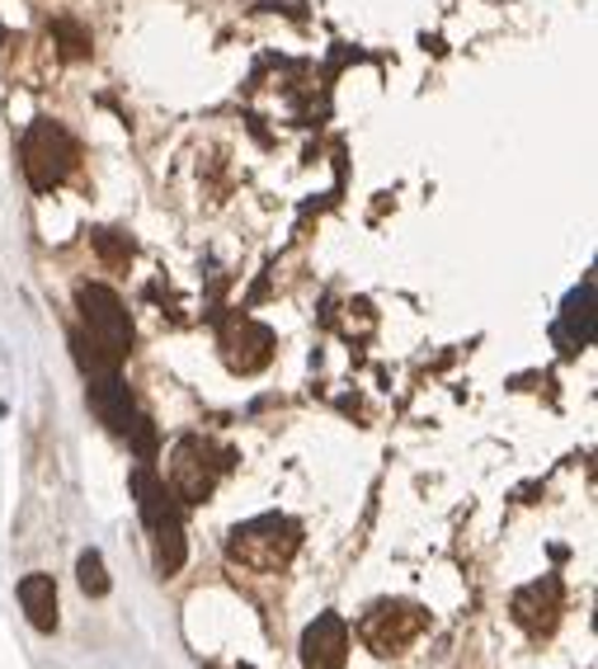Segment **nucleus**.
<instances>
[{
	"label": "nucleus",
	"mask_w": 598,
	"mask_h": 669,
	"mask_svg": "<svg viewBox=\"0 0 598 669\" xmlns=\"http://www.w3.org/2000/svg\"><path fill=\"white\" fill-rule=\"evenodd\" d=\"M132 490L137 505H142V519L156 538V566L161 575H180L184 566V523H180V505H174V490H165V481L156 477L151 467L132 471Z\"/></svg>",
	"instance_id": "7ed1b4c3"
},
{
	"label": "nucleus",
	"mask_w": 598,
	"mask_h": 669,
	"mask_svg": "<svg viewBox=\"0 0 598 669\" xmlns=\"http://www.w3.org/2000/svg\"><path fill=\"white\" fill-rule=\"evenodd\" d=\"M20 604H24L29 623L39 631L57 627V585H52V575H24L20 580Z\"/></svg>",
	"instance_id": "9b49d317"
},
{
	"label": "nucleus",
	"mask_w": 598,
	"mask_h": 669,
	"mask_svg": "<svg viewBox=\"0 0 598 669\" xmlns=\"http://www.w3.org/2000/svg\"><path fill=\"white\" fill-rule=\"evenodd\" d=\"M425 627H429V613L419 604H377V608L363 613L359 637L373 646L377 656H396V650H406Z\"/></svg>",
	"instance_id": "423d86ee"
},
{
	"label": "nucleus",
	"mask_w": 598,
	"mask_h": 669,
	"mask_svg": "<svg viewBox=\"0 0 598 669\" xmlns=\"http://www.w3.org/2000/svg\"><path fill=\"white\" fill-rule=\"evenodd\" d=\"M76 137L62 128V123H52V118H33L29 123V132H24V142H20V161H24V174H29V184L33 193H52L57 184H66V174L76 170Z\"/></svg>",
	"instance_id": "20e7f679"
},
{
	"label": "nucleus",
	"mask_w": 598,
	"mask_h": 669,
	"mask_svg": "<svg viewBox=\"0 0 598 669\" xmlns=\"http://www.w3.org/2000/svg\"><path fill=\"white\" fill-rule=\"evenodd\" d=\"M217 344H222V359L232 373H259V368H269V359H274L269 326L250 321V316H226Z\"/></svg>",
	"instance_id": "6e6552de"
},
{
	"label": "nucleus",
	"mask_w": 598,
	"mask_h": 669,
	"mask_svg": "<svg viewBox=\"0 0 598 669\" xmlns=\"http://www.w3.org/2000/svg\"><path fill=\"white\" fill-rule=\"evenodd\" d=\"M81 321L85 330L72 334V349H76V363L85 373H114V368L128 359L132 349V321H128V307L122 297L104 284H85L81 288Z\"/></svg>",
	"instance_id": "f257e3e1"
},
{
	"label": "nucleus",
	"mask_w": 598,
	"mask_h": 669,
	"mask_svg": "<svg viewBox=\"0 0 598 669\" xmlns=\"http://www.w3.org/2000/svg\"><path fill=\"white\" fill-rule=\"evenodd\" d=\"M302 548V523L288 519V514H264V519H250L232 528V538H226V556L241 561V566L250 571H284L288 561L297 556Z\"/></svg>",
	"instance_id": "f03ea898"
},
{
	"label": "nucleus",
	"mask_w": 598,
	"mask_h": 669,
	"mask_svg": "<svg viewBox=\"0 0 598 669\" xmlns=\"http://www.w3.org/2000/svg\"><path fill=\"white\" fill-rule=\"evenodd\" d=\"M90 406H95V415H99L114 434L137 438V448L151 453V429L142 425V415H137L128 386L118 382V373H95V378H90Z\"/></svg>",
	"instance_id": "0eeeda50"
},
{
	"label": "nucleus",
	"mask_w": 598,
	"mask_h": 669,
	"mask_svg": "<svg viewBox=\"0 0 598 669\" xmlns=\"http://www.w3.org/2000/svg\"><path fill=\"white\" fill-rule=\"evenodd\" d=\"M302 660H307V669H344V660H349V627H344L340 613H321V618L307 627Z\"/></svg>",
	"instance_id": "1a4fd4ad"
},
{
	"label": "nucleus",
	"mask_w": 598,
	"mask_h": 669,
	"mask_svg": "<svg viewBox=\"0 0 598 669\" xmlns=\"http://www.w3.org/2000/svg\"><path fill=\"white\" fill-rule=\"evenodd\" d=\"M76 580H81V590L95 594V598L109 594V571H104V556H99V552H85V556H81Z\"/></svg>",
	"instance_id": "ddd939ff"
},
{
	"label": "nucleus",
	"mask_w": 598,
	"mask_h": 669,
	"mask_svg": "<svg viewBox=\"0 0 598 669\" xmlns=\"http://www.w3.org/2000/svg\"><path fill=\"white\" fill-rule=\"evenodd\" d=\"M52 33L62 39V52H66V57H85V52H90V33L76 29L72 20H52Z\"/></svg>",
	"instance_id": "4468645a"
},
{
	"label": "nucleus",
	"mask_w": 598,
	"mask_h": 669,
	"mask_svg": "<svg viewBox=\"0 0 598 669\" xmlns=\"http://www.w3.org/2000/svg\"><path fill=\"white\" fill-rule=\"evenodd\" d=\"M560 330H566L579 349H585V344L594 340V321H589V284L566 297V316H560Z\"/></svg>",
	"instance_id": "f8f14e48"
},
{
	"label": "nucleus",
	"mask_w": 598,
	"mask_h": 669,
	"mask_svg": "<svg viewBox=\"0 0 598 669\" xmlns=\"http://www.w3.org/2000/svg\"><path fill=\"white\" fill-rule=\"evenodd\" d=\"M560 618V580L547 575V580H533L527 590L514 594V623L523 631H533V637H542V631H552Z\"/></svg>",
	"instance_id": "9d476101"
},
{
	"label": "nucleus",
	"mask_w": 598,
	"mask_h": 669,
	"mask_svg": "<svg viewBox=\"0 0 598 669\" xmlns=\"http://www.w3.org/2000/svg\"><path fill=\"white\" fill-rule=\"evenodd\" d=\"M95 251L109 259V264H128L132 241H128V236H114V232H95Z\"/></svg>",
	"instance_id": "2eb2a0df"
},
{
	"label": "nucleus",
	"mask_w": 598,
	"mask_h": 669,
	"mask_svg": "<svg viewBox=\"0 0 598 669\" xmlns=\"http://www.w3.org/2000/svg\"><path fill=\"white\" fill-rule=\"evenodd\" d=\"M226 467H232V453H217L199 434H189V438H180V448L170 457V490L184 505H203L217 490Z\"/></svg>",
	"instance_id": "39448f33"
}]
</instances>
